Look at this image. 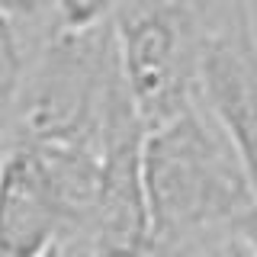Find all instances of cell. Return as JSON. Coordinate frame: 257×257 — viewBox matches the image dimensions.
I'll list each match as a JSON object with an SVG mask.
<instances>
[{
	"label": "cell",
	"mask_w": 257,
	"mask_h": 257,
	"mask_svg": "<svg viewBox=\"0 0 257 257\" xmlns=\"http://www.w3.org/2000/svg\"><path fill=\"white\" fill-rule=\"evenodd\" d=\"M142 187L151 257L203 251L228 238L257 206L238 151L203 106L145 132Z\"/></svg>",
	"instance_id": "1"
},
{
	"label": "cell",
	"mask_w": 257,
	"mask_h": 257,
	"mask_svg": "<svg viewBox=\"0 0 257 257\" xmlns=\"http://www.w3.org/2000/svg\"><path fill=\"white\" fill-rule=\"evenodd\" d=\"M125 90L112 26H52L29 42L7 145H64L96 151L100 128Z\"/></svg>",
	"instance_id": "2"
},
{
	"label": "cell",
	"mask_w": 257,
	"mask_h": 257,
	"mask_svg": "<svg viewBox=\"0 0 257 257\" xmlns=\"http://www.w3.org/2000/svg\"><path fill=\"white\" fill-rule=\"evenodd\" d=\"M215 0H125L112 39L125 93L145 132L199 106V58Z\"/></svg>",
	"instance_id": "3"
},
{
	"label": "cell",
	"mask_w": 257,
	"mask_h": 257,
	"mask_svg": "<svg viewBox=\"0 0 257 257\" xmlns=\"http://www.w3.org/2000/svg\"><path fill=\"white\" fill-rule=\"evenodd\" d=\"M145 125L122 90L96 139V190L80 231L64 257H151L148 203L142 187Z\"/></svg>",
	"instance_id": "4"
},
{
	"label": "cell",
	"mask_w": 257,
	"mask_h": 257,
	"mask_svg": "<svg viewBox=\"0 0 257 257\" xmlns=\"http://www.w3.org/2000/svg\"><path fill=\"white\" fill-rule=\"evenodd\" d=\"M196 96L238 151L257 196V26L251 0H215Z\"/></svg>",
	"instance_id": "5"
},
{
	"label": "cell",
	"mask_w": 257,
	"mask_h": 257,
	"mask_svg": "<svg viewBox=\"0 0 257 257\" xmlns=\"http://www.w3.org/2000/svg\"><path fill=\"white\" fill-rule=\"evenodd\" d=\"M26 55L29 42L10 20L0 16V145L7 148V135H10V119L16 106V93L23 84V71H26Z\"/></svg>",
	"instance_id": "6"
},
{
	"label": "cell",
	"mask_w": 257,
	"mask_h": 257,
	"mask_svg": "<svg viewBox=\"0 0 257 257\" xmlns=\"http://www.w3.org/2000/svg\"><path fill=\"white\" fill-rule=\"evenodd\" d=\"M122 4L125 0H52V16L58 29L84 32L96 26H109Z\"/></svg>",
	"instance_id": "7"
},
{
	"label": "cell",
	"mask_w": 257,
	"mask_h": 257,
	"mask_svg": "<svg viewBox=\"0 0 257 257\" xmlns=\"http://www.w3.org/2000/svg\"><path fill=\"white\" fill-rule=\"evenodd\" d=\"M0 16L13 23L26 42L39 39L42 32L55 26L52 0H0Z\"/></svg>",
	"instance_id": "8"
},
{
	"label": "cell",
	"mask_w": 257,
	"mask_h": 257,
	"mask_svg": "<svg viewBox=\"0 0 257 257\" xmlns=\"http://www.w3.org/2000/svg\"><path fill=\"white\" fill-rule=\"evenodd\" d=\"M203 257H251L244 251V247L238 244V238L235 235H228V238H222V241H215V244H209Z\"/></svg>",
	"instance_id": "9"
},
{
	"label": "cell",
	"mask_w": 257,
	"mask_h": 257,
	"mask_svg": "<svg viewBox=\"0 0 257 257\" xmlns=\"http://www.w3.org/2000/svg\"><path fill=\"white\" fill-rule=\"evenodd\" d=\"M45 257H64V254H61V251H58V247H55V251H48V254H45Z\"/></svg>",
	"instance_id": "10"
},
{
	"label": "cell",
	"mask_w": 257,
	"mask_h": 257,
	"mask_svg": "<svg viewBox=\"0 0 257 257\" xmlns=\"http://www.w3.org/2000/svg\"><path fill=\"white\" fill-rule=\"evenodd\" d=\"M4 151H7V148H4V145H0V158H4Z\"/></svg>",
	"instance_id": "11"
}]
</instances>
